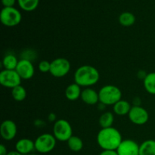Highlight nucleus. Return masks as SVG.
<instances>
[{
	"instance_id": "1",
	"label": "nucleus",
	"mask_w": 155,
	"mask_h": 155,
	"mask_svg": "<svg viewBox=\"0 0 155 155\" xmlns=\"http://www.w3.org/2000/svg\"><path fill=\"white\" fill-rule=\"evenodd\" d=\"M122 141L120 132L113 127L101 129L97 135V142L102 150L116 151Z\"/></svg>"
},
{
	"instance_id": "2",
	"label": "nucleus",
	"mask_w": 155,
	"mask_h": 155,
	"mask_svg": "<svg viewBox=\"0 0 155 155\" xmlns=\"http://www.w3.org/2000/svg\"><path fill=\"white\" fill-rule=\"evenodd\" d=\"M100 74L98 70L91 65H83L74 73V83L81 87L89 88L98 82Z\"/></svg>"
},
{
	"instance_id": "3",
	"label": "nucleus",
	"mask_w": 155,
	"mask_h": 155,
	"mask_svg": "<svg viewBox=\"0 0 155 155\" xmlns=\"http://www.w3.org/2000/svg\"><path fill=\"white\" fill-rule=\"evenodd\" d=\"M99 101L104 105H114L121 100L122 92L120 89L114 85H106L98 91Z\"/></svg>"
},
{
	"instance_id": "4",
	"label": "nucleus",
	"mask_w": 155,
	"mask_h": 155,
	"mask_svg": "<svg viewBox=\"0 0 155 155\" xmlns=\"http://www.w3.org/2000/svg\"><path fill=\"white\" fill-rule=\"evenodd\" d=\"M22 20L21 12L15 7L3 8L0 13V21L2 24L8 27L18 26Z\"/></svg>"
},
{
	"instance_id": "5",
	"label": "nucleus",
	"mask_w": 155,
	"mask_h": 155,
	"mask_svg": "<svg viewBox=\"0 0 155 155\" xmlns=\"http://www.w3.org/2000/svg\"><path fill=\"white\" fill-rule=\"evenodd\" d=\"M53 135L60 142H68L73 136V129L70 123L64 119L58 120L53 127Z\"/></svg>"
},
{
	"instance_id": "6",
	"label": "nucleus",
	"mask_w": 155,
	"mask_h": 155,
	"mask_svg": "<svg viewBox=\"0 0 155 155\" xmlns=\"http://www.w3.org/2000/svg\"><path fill=\"white\" fill-rule=\"evenodd\" d=\"M57 139L54 135L44 133L38 136L34 141L35 149L41 154H47L51 152L55 148Z\"/></svg>"
},
{
	"instance_id": "7",
	"label": "nucleus",
	"mask_w": 155,
	"mask_h": 155,
	"mask_svg": "<svg viewBox=\"0 0 155 155\" xmlns=\"http://www.w3.org/2000/svg\"><path fill=\"white\" fill-rule=\"evenodd\" d=\"M71 71V63L64 58H55L51 62L50 74L56 78L65 77Z\"/></svg>"
},
{
	"instance_id": "8",
	"label": "nucleus",
	"mask_w": 155,
	"mask_h": 155,
	"mask_svg": "<svg viewBox=\"0 0 155 155\" xmlns=\"http://www.w3.org/2000/svg\"><path fill=\"white\" fill-rule=\"evenodd\" d=\"M22 79L15 70H3L0 73V84L5 88L13 89L20 86Z\"/></svg>"
},
{
	"instance_id": "9",
	"label": "nucleus",
	"mask_w": 155,
	"mask_h": 155,
	"mask_svg": "<svg viewBox=\"0 0 155 155\" xmlns=\"http://www.w3.org/2000/svg\"><path fill=\"white\" fill-rule=\"evenodd\" d=\"M128 117L133 124L139 126L144 125L149 120L148 112L140 105L132 106Z\"/></svg>"
},
{
	"instance_id": "10",
	"label": "nucleus",
	"mask_w": 155,
	"mask_h": 155,
	"mask_svg": "<svg viewBox=\"0 0 155 155\" xmlns=\"http://www.w3.org/2000/svg\"><path fill=\"white\" fill-rule=\"evenodd\" d=\"M15 71H17L22 80H30L33 77L35 73L34 66L31 61L29 59L22 58L19 60Z\"/></svg>"
},
{
	"instance_id": "11",
	"label": "nucleus",
	"mask_w": 155,
	"mask_h": 155,
	"mask_svg": "<svg viewBox=\"0 0 155 155\" xmlns=\"http://www.w3.org/2000/svg\"><path fill=\"white\" fill-rule=\"evenodd\" d=\"M17 133H18V127L13 120H5L2 123L0 127V134L4 140H13L16 136Z\"/></svg>"
},
{
	"instance_id": "12",
	"label": "nucleus",
	"mask_w": 155,
	"mask_h": 155,
	"mask_svg": "<svg viewBox=\"0 0 155 155\" xmlns=\"http://www.w3.org/2000/svg\"><path fill=\"white\" fill-rule=\"evenodd\" d=\"M140 145L132 139L123 140L116 150L118 155H139Z\"/></svg>"
},
{
	"instance_id": "13",
	"label": "nucleus",
	"mask_w": 155,
	"mask_h": 155,
	"mask_svg": "<svg viewBox=\"0 0 155 155\" xmlns=\"http://www.w3.org/2000/svg\"><path fill=\"white\" fill-rule=\"evenodd\" d=\"M35 149V143L31 139L23 138L19 139L15 144V151L22 155H29Z\"/></svg>"
},
{
	"instance_id": "14",
	"label": "nucleus",
	"mask_w": 155,
	"mask_h": 155,
	"mask_svg": "<svg viewBox=\"0 0 155 155\" xmlns=\"http://www.w3.org/2000/svg\"><path fill=\"white\" fill-rule=\"evenodd\" d=\"M80 98L85 104H89V105H95L99 101L98 92L90 87L86 88L82 90Z\"/></svg>"
},
{
	"instance_id": "15",
	"label": "nucleus",
	"mask_w": 155,
	"mask_h": 155,
	"mask_svg": "<svg viewBox=\"0 0 155 155\" xmlns=\"http://www.w3.org/2000/svg\"><path fill=\"white\" fill-rule=\"evenodd\" d=\"M81 86L77 83H71L65 89V96L69 101H76L81 97Z\"/></svg>"
},
{
	"instance_id": "16",
	"label": "nucleus",
	"mask_w": 155,
	"mask_h": 155,
	"mask_svg": "<svg viewBox=\"0 0 155 155\" xmlns=\"http://www.w3.org/2000/svg\"><path fill=\"white\" fill-rule=\"evenodd\" d=\"M131 107V104L128 101L121 99L113 106V110L117 116H126L129 114Z\"/></svg>"
},
{
	"instance_id": "17",
	"label": "nucleus",
	"mask_w": 155,
	"mask_h": 155,
	"mask_svg": "<svg viewBox=\"0 0 155 155\" xmlns=\"http://www.w3.org/2000/svg\"><path fill=\"white\" fill-rule=\"evenodd\" d=\"M139 155H155V140L148 139L139 147Z\"/></svg>"
},
{
	"instance_id": "18",
	"label": "nucleus",
	"mask_w": 155,
	"mask_h": 155,
	"mask_svg": "<svg viewBox=\"0 0 155 155\" xmlns=\"http://www.w3.org/2000/svg\"><path fill=\"white\" fill-rule=\"evenodd\" d=\"M143 83L147 92L151 95H155V72L147 74L144 78Z\"/></svg>"
},
{
	"instance_id": "19",
	"label": "nucleus",
	"mask_w": 155,
	"mask_h": 155,
	"mask_svg": "<svg viewBox=\"0 0 155 155\" xmlns=\"http://www.w3.org/2000/svg\"><path fill=\"white\" fill-rule=\"evenodd\" d=\"M114 122V115L112 112L107 111L100 116L98 123L101 129H105L111 127Z\"/></svg>"
},
{
	"instance_id": "20",
	"label": "nucleus",
	"mask_w": 155,
	"mask_h": 155,
	"mask_svg": "<svg viewBox=\"0 0 155 155\" xmlns=\"http://www.w3.org/2000/svg\"><path fill=\"white\" fill-rule=\"evenodd\" d=\"M118 21L120 24L124 27H131L136 22V17L132 12H124L120 15Z\"/></svg>"
},
{
	"instance_id": "21",
	"label": "nucleus",
	"mask_w": 155,
	"mask_h": 155,
	"mask_svg": "<svg viewBox=\"0 0 155 155\" xmlns=\"http://www.w3.org/2000/svg\"><path fill=\"white\" fill-rule=\"evenodd\" d=\"M68 148L74 152H79L83 148V142L80 137L77 136H72L67 142Z\"/></svg>"
},
{
	"instance_id": "22",
	"label": "nucleus",
	"mask_w": 155,
	"mask_h": 155,
	"mask_svg": "<svg viewBox=\"0 0 155 155\" xmlns=\"http://www.w3.org/2000/svg\"><path fill=\"white\" fill-rule=\"evenodd\" d=\"M19 61L13 54H6L2 60V65L5 70H15Z\"/></svg>"
},
{
	"instance_id": "23",
	"label": "nucleus",
	"mask_w": 155,
	"mask_h": 155,
	"mask_svg": "<svg viewBox=\"0 0 155 155\" xmlns=\"http://www.w3.org/2000/svg\"><path fill=\"white\" fill-rule=\"evenodd\" d=\"M18 5L25 12H33L38 7L39 0H18Z\"/></svg>"
},
{
	"instance_id": "24",
	"label": "nucleus",
	"mask_w": 155,
	"mask_h": 155,
	"mask_svg": "<svg viewBox=\"0 0 155 155\" xmlns=\"http://www.w3.org/2000/svg\"><path fill=\"white\" fill-rule=\"evenodd\" d=\"M12 95L16 101H22L27 97V91L24 86L20 85L12 89Z\"/></svg>"
},
{
	"instance_id": "25",
	"label": "nucleus",
	"mask_w": 155,
	"mask_h": 155,
	"mask_svg": "<svg viewBox=\"0 0 155 155\" xmlns=\"http://www.w3.org/2000/svg\"><path fill=\"white\" fill-rule=\"evenodd\" d=\"M39 71L42 73H48L50 72V68H51V62L48 61L46 60H42L39 64Z\"/></svg>"
},
{
	"instance_id": "26",
	"label": "nucleus",
	"mask_w": 155,
	"mask_h": 155,
	"mask_svg": "<svg viewBox=\"0 0 155 155\" xmlns=\"http://www.w3.org/2000/svg\"><path fill=\"white\" fill-rule=\"evenodd\" d=\"M16 0H2V4L4 6V8L14 7Z\"/></svg>"
},
{
	"instance_id": "27",
	"label": "nucleus",
	"mask_w": 155,
	"mask_h": 155,
	"mask_svg": "<svg viewBox=\"0 0 155 155\" xmlns=\"http://www.w3.org/2000/svg\"><path fill=\"white\" fill-rule=\"evenodd\" d=\"M99 155H118V154L114 150H103Z\"/></svg>"
},
{
	"instance_id": "28",
	"label": "nucleus",
	"mask_w": 155,
	"mask_h": 155,
	"mask_svg": "<svg viewBox=\"0 0 155 155\" xmlns=\"http://www.w3.org/2000/svg\"><path fill=\"white\" fill-rule=\"evenodd\" d=\"M8 154L7 151V148L3 144L0 145V155H7Z\"/></svg>"
},
{
	"instance_id": "29",
	"label": "nucleus",
	"mask_w": 155,
	"mask_h": 155,
	"mask_svg": "<svg viewBox=\"0 0 155 155\" xmlns=\"http://www.w3.org/2000/svg\"><path fill=\"white\" fill-rule=\"evenodd\" d=\"M7 155H22V154L18 153L17 151H9L8 154Z\"/></svg>"
},
{
	"instance_id": "30",
	"label": "nucleus",
	"mask_w": 155,
	"mask_h": 155,
	"mask_svg": "<svg viewBox=\"0 0 155 155\" xmlns=\"http://www.w3.org/2000/svg\"><path fill=\"white\" fill-rule=\"evenodd\" d=\"M48 119L51 121H54V120H55V115H54V114H49V116H48Z\"/></svg>"
},
{
	"instance_id": "31",
	"label": "nucleus",
	"mask_w": 155,
	"mask_h": 155,
	"mask_svg": "<svg viewBox=\"0 0 155 155\" xmlns=\"http://www.w3.org/2000/svg\"><path fill=\"white\" fill-rule=\"evenodd\" d=\"M29 155H39V154H29Z\"/></svg>"
},
{
	"instance_id": "32",
	"label": "nucleus",
	"mask_w": 155,
	"mask_h": 155,
	"mask_svg": "<svg viewBox=\"0 0 155 155\" xmlns=\"http://www.w3.org/2000/svg\"><path fill=\"white\" fill-rule=\"evenodd\" d=\"M154 140H155V139H154Z\"/></svg>"
}]
</instances>
